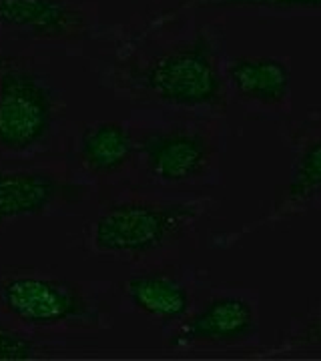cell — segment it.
Masks as SVG:
<instances>
[{
    "instance_id": "3957f363",
    "label": "cell",
    "mask_w": 321,
    "mask_h": 361,
    "mask_svg": "<svg viewBox=\"0 0 321 361\" xmlns=\"http://www.w3.org/2000/svg\"><path fill=\"white\" fill-rule=\"evenodd\" d=\"M0 305L37 329L97 327L101 310L80 285L40 273L0 275Z\"/></svg>"
},
{
    "instance_id": "ba28073f",
    "label": "cell",
    "mask_w": 321,
    "mask_h": 361,
    "mask_svg": "<svg viewBox=\"0 0 321 361\" xmlns=\"http://www.w3.org/2000/svg\"><path fill=\"white\" fill-rule=\"evenodd\" d=\"M66 193H71L68 185L51 173L0 169V227L47 213Z\"/></svg>"
},
{
    "instance_id": "9c48e42d",
    "label": "cell",
    "mask_w": 321,
    "mask_h": 361,
    "mask_svg": "<svg viewBox=\"0 0 321 361\" xmlns=\"http://www.w3.org/2000/svg\"><path fill=\"white\" fill-rule=\"evenodd\" d=\"M128 305L141 315L161 322H181L189 315L193 297L177 277L167 273H137L123 283Z\"/></svg>"
},
{
    "instance_id": "8992f818",
    "label": "cell",
    "mask_w": 321,
    "mask_h": 361,
    "mask_svg": "<svg viewBox=\"0 0 321 361\" xmlns=\"http://www.w3.org/2000/svg\"><path fill=\"white\" fill-rule=\"evenodd\" d=\"M181 322L169 339L173 349L237 345L251 339L257 329L255 310L241 295L213 297Z\"/></svg>"
},
{
    "instance_id": "8fae6325",
    "label": "cell",
    "mask_w": 321,
    "mask_h": 361,
    "mask_svg": "<svg viewBox=\"0 0 321 361\" xmlns=\"http://www.w3.org/2000/svg\"><path fill=\"white\" fill-rule=\"evenodd\" d=\"M137 151L131 130L115 121L90 123L78 137V159L95 175H115L127 167Z\"/></svg>"
},
{
    "instance_id": "4fadbf2b",
    "label": "cell",
    "mask_w": 321,
    "mask_h": 361,
    "mask_svg": "<svg viewBox=\"0 0 321 361\" xmlns=\"http://www.w3.org/2000/svg\"><path fill=\"white\" fill-rule=\"evenodd\" d=\"M39 355V343L32 337L0 322V361L37 360Z\"/></svg>"
},
{
    "instance_id": "5bb4252c",
    "label": "cell",
    "mask_w": 321,
    "mask_h": 361,
    "mask_svg": "<svg viewBox=\"0 0 321 361\" xmlns=\"http://www.w3.org/2000/svg\"><path fill=\"white\" fill-rule=\"evenodd\" d=\"M209 6H243V8H267V11H301L321 8V0H201Z\"/></svg>"
},
{
    "instance_id": "52a82bcc",
    "label": "cell",
    "mask_w": 321,
    "mask_h": 361,
    "mask_svg": "<svg viewBox=\"0 0 321 361\" xmlns=\"http://www.w3.org/2000/svg\"><path fill=\"white\" fill-rule=\"evenodd\" d=\"M0 30L35 40H75L89 32V20L68 0H0Z\"/></svg>"
},
{
    "instance_id": "277c9868",
    "label": "cell",
    "mask_w": 321,
    "mask_h": 361,
    "mask_svg": "<svg viewBox=\"0 0 321 361\" xmlns=\"http://www.w3.org/2000/svg\"><path fill=\"white\" fill-rule=\"evenodd\" d=\"M56 94L49 78L23 63L0 68V151L30 153L51 135Z\"/></svg>"
},
{
    "instance_id": "9a60e30c",
    "label": "cell",
    "mask_w": 321,
    "mask_h": 361,
    "mask_svg": "<svg viewBox=\"0 0 321 361\" xmlns=\"http://www.w3.org/2000/svg\"><path fill=\"white\" fill-rule=\"evenodd\" d=\"M301 341L308 345H321V315L309 323L301 336Z\"/></svg>"
},
{
    "instance_id": "6da1fadb",
    "label": "cell",
    "mask_w": 321,
    "mask_h": 361,
    "mask_svg": "<svg viewBox=\"0 0 321 361\" xmlns=\"http://www.w3.org/2000/svg\"><path fill=\"white\" fill-rule=\"evenodd\" d=\"M193 201H121L107 207L90 227V245L99 255L139 259L181 239L201 217Z\"/></svg>"
},
{
    "instance_id": "7c38bea8",
    "label": "cell",
    "mask_w": 321,
    "mask_h": 361,
    "mask_svg": "<svg viewBox=\"0 0 321 361\" xmlns=\"http://www.w3.org/2000/svg\"><path fill=\"white\" fill-rule=\"evenodd\" d=\"M321 197V139L305 147L285 189V205H303Z\"/></svg>"
},
{
    "instance_id": "7a4b0ae2",
    "label": "cell",
    "mask_w": 321,
    "mask_h": 361,
    "mask_svg": "<svg viewBox=\"0 0 321 361\" xmlns=\"http://www.w3.org/2000/svg\"><path fill=\"white\" fill-rule=\"evenodd\" d=\"M128 80L147 99L171 106L213 109L223 103V77L203 37L149 59Z\"/></svg>"
},
{
    "instance_id": "30bf717a",
    "label": "cell",
    "mask_w": 321,
    "mask_h": 361,
    "mask_svg": "<svg viewBox=\"0 0 321 361\" xmlns=\"http://www.w3.org/2000/svg\"><path fill=\"white\" fill-rule=\"evenodd\" d=\"M227 77L243 99L265 106L285 103L291 89V71L283 61L271 56L235 59L227 68Z\"/></svg>"
},
{
    "instance_id": "5b68a950",
    "label": "cell",
    "mask_w": 321,
    "mask_h": 361,
    "mask_svg": "<svg viewBox=\"0 0 321 361\" xmlns=\"http://www.w3.org/2000/svg\"><path fill=\"white\" fill-rule=\"evenodd\" d=\"M147 173L165 185L199 180L215 161V145L195 129L151 130L137 142Z\"/></svg>"
}]
</instances>
